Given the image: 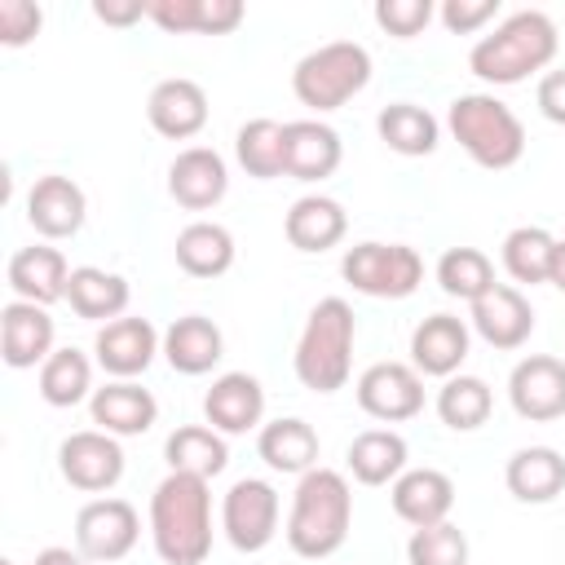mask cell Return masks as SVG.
<instances>
[{
    "instance_id": "obj_36",
    "label": "cell",
    "mask_w": 565,
    "mask_h": 565,
    "mask_svg": "<svg viewBox=\"0 0 565 565\" xmlns=\"http://www.w3.org/2000/svg\"><path fill=\"white\" fill-rule=\"evenodd\" d=\"M552 252H556V238L543 230V225H516L508 238H503V269L516 278V282H547L552 274Z\"/></svg>"
},
{
    "instance_id": "obj_17",
    "label": "cell",
    "mask_w": 565,
    "mask_h": 565,
    "mask_svg": "<svg viewBox=\"0 0 565 565\" xmlns=\"http://www.w3.org/2000/svg\"><path fill=\"white\" fill-rule=\"evenodd\" d=\"M84 216H88V203H84V190L71 177L49 172L26 194V221L40 238H71V234H79Z\"/></svg>"
},
{
    "instance_id": "obj_21",
    "label": "cell",
    "mask_w": 565,
    "mask_h": 565,
    "mask_svg": "<svg viewBox=\"0 0 565 565\" xmlns=\"http://www.w3.org/2000/svg\"><path fill=\"white\" fill-rule=\"evenodd\" d=\"M468 358V327L455 313H433L411 331V366L419 375L450 380Z\"/></svg>"
},
{
    "instance_id": "obj_24",
    "label": "cell",
    "mask_w": 565,
    "mask_h": 565,
    "mask_svg": "<svg viewBox=\"0 0 565 565\" xmlns=\"http://www.w3.org/2000/svg\"><path fill=\"white\" fill-rule=\"evenodd\" d=\"M66 282H71V265L57 247H22L9 256V287L18 300H31V305H53V300H66Z\"/></svg>"
},
{
    "instance_id": "obj_18",
    "label": "cell",
    "mask_w": 565,
    "mask_h": 565,
    "mask_svg": "<svg viewBox=\"0 0 565 565\" xmlns=\"http://www.w3.org/2000/svg\"><path fill=\"white\" fill-rule=\"evenodd\" d=\"M472 331L490 349H521L534 331V309L516 287L494 282L481 300H472Z\"/></svg>"
},
{
    "instance_id": "obj_16",
    "label": "cell",
    "mask_w": 565,
    "mask_h": 565,
    "mask_svg": "<svg viewBox=\"0 0 565 565\" xmlns=\"http://www.w3.org/2000/svg\"><path fill=\"white\" fill-rule=\"evenodd\" d=\"M146 115H150V128L168 141H185L194 132H203L207 124V93L185 79V75H172V79H159L150 88V102H146Z\"/></svg>"
},
{
    "instance_id": "obj_33",
    "label": "cell",
    "mask_w": 565,
    "mask_h": 565,
    "mask_svg": "<svg viewBox=\"0 0 565 565\" xmlns=\"http://www.w3.org/2000/svg\"><path fill=\"white\" fill-rule=\"evenodd\" d=\"M375 132L388 150L406 154V159H419V154H433L437 150V137H441V124L415 106V102H393L375 115Z\"/></svg>"
},
{
    "instance_id": "obj_38",
    "label": "cell",
    "mask_w": 565,
    "mask_h": 565,
    "mask_svg": "<svg viewBox=\"0 0 565 565\" xmlns=\"http://www.w3.org/2000/svg\"><path fill=\"white\" fill-rule=\"evenodd\" d=\"M437 282H441L446 296L472 305V300H481V296L494 287V265H490V256L477 252V247H450V252L437 260Z\"/></svg>"
},
{
    "instance_id": "obj_35",
    "label": "cell",
    "mask_w": 565,
    "mask_h": 565,
    "mask_svg": "<svg viewBox=\"0 0 565 565\" xmlns=\"http://www.w3.org/2000/svg\"><path fill=\"white\" fill-rule=\"evenodd\" d=\"M490 411H494V393H490V384L477 380V375H450V380L441 384V393H437V415H441V424L455 428V433L481 428V424L490 419Z\"/></svg>"
},
{
    "instance_id": "obj_25",
    "label": "cell",
    "mask_w": 565,
    "mask_h": 565,
    "mask_svg": "<svg viewBox=\"0 0 565 565\" xmlns=\"http://www.w3.org/2000/svg\"><path fill=\"white\" fill-rule=\"evenodd\" d=\"M163 358L181 375H207L225 358V335H221V327L212 318L185 313L163 331Z\"/></svg>"
},
{
    "instance_id": "obj_13",
    "label": "cell",
    "mask_w": 565,
    "mask_h": 565,
    "mask_svg": "<svg viewBox=\"0 0 565 565\" xmlns=\"http://www.w3.org/2000/svg\"><path fill=\"white\" fill-rule=\"evenodd\" d=\"M93 353H97V366L106 375L132 380L154 362V353H163V340L150 327V318H115V322H106L97 331Z\"/></svg>"
},
{
    "instance_id": "obj_20",
    "label": "cell",
    "mask_w": 565,
    "mask_h": 565,
    "mask_svg": "<svg viewBox=\"0 0 565 565\" xmlns=\"http://www.w3.org/2000/svg\"><path fill=\"white\" fill-rule=\"evenodd\" d=\"M388 499H393V512L406 525H415V530L441 525L450 516V508H455V481L446 472H437V468H406L393 481Z\"/></svg>"
},
{
    "instance_id": "obj_12",
    "label": "cell",
    "mask_w": 565,
    "mask_h": 565,
    "mask_svg": "<svg viewBox=\"0 0 565 565\" xmlns=\"http://www.w3.org/2000/svg\"><path fill=\"white\" fill-rule=\"evenodd\" d=\"M508 402L521 419L547 424L565 415V362L552 353H530L508 375Z\"/></svg>"
},
{
    "instance_id": "obj_47",
    "label": "cell",
    "mask_w": 565,
    "mask_h": 565,
    "mask_svg": "<svg viewBox=\"0 0 565 565\" xmlns=\"http://www.w3.org/2000/svg\"><path fill=\"white\" fill-rule=\"evenodd\" d=\"M35 565H93V561L79 556V552H71V547H44V552L35 556Z\"/></svg>"
},
{
    "instance_id": "obj_8",
    "label": "cell",
    "mask_w": 565,
    "mask_h": 565,
    "mask_svg": "<svg viewBox=\"0 0 565 565\" xmlns=\"http://www.w3.org/2000/svg\"><path fill=\"white\" fill-rule=\"evenodd\" d=\"M141 534V516L128 499H88L75 512V552L88 556L93 565H110L124 561L137 547Z\"/></svg>"
},
{
    "instance_id": "obj_28",
    "label": "cell",
    "mask_w": 565,
    "mask_h": 565,
    "mask_svg": "<svg viewBox=\"0 0 565 565\" xmlns=\"http://www.w3.org/2000/svg\"><path fill=\"white\" fill-rule=\"evenodd\" d=\"M66 300L88 322H115L128 309L132 291H128V278H119L110 269H97V265H79V269H71Z\"/></svg>"
},
{
    "instance_id": "obj_44",
    "label": "cell",
    "mask_w": 565,
    "mask_h": 565,
    "mask_svg": "<svg viewBox=\"0 0 565 565\" xmlns=\"http://www.w3.org/2000/svg\"><path fill=\"white\" fill-rule=\"evenodd\" d=\"M243 13V0H199V35H230Z\"/></svg>"
},
{
    "instance_id": "obj_29",
    "label": "cell",
    "mask_w": 565,
    "mask_h": 565,
    "mask_svg": "<svg viewBox=\"0 0 565 565\" xmlns=\"http://www.w3.org/2000/svg\"><path fill=\"white\" fill-rule=\"evenodd\" d=\"M349 472L362 486H388L406 472V437L393 428H366L349 441Z\"/></svg>"
},
{
    "instance_id": "obj_19",
    "label": "cell",
    "mask_w": 565,
    "mask_h": 565,
    "mask_svg": "<svg viewBox=\"0 0 565 565\" xmlns=\"http://www.w3.org/2000/svg\"><path fill=\"white\" fill-rule=\"evenodd\" d=\"M203 415L225 437H238V433L256 428L260 415H265V388H260V380L247 375V371L216 375L212 388H207V397H203Z\"/></svg>"
},
{
    "instance_id": "obj_4",
    "label": "cell",
    "mask_w": 565,
    "mask_h": 565,
    "mask_svg": "<svg viewBox=\"0 0 565 565\" xmlns=\"http://www.w3.org/2000/svg\"><path fill=\"white\" fill-rule=\"evenodd\" d=\"M353 335H358V322H353V309L349 300L340 296H327L309 309L305 318V331L296 340V380L313 393H335L349 384V366H353Z\"/></svg>"
},
{
    "instance_id": "obj_10",
    "label": "cell",
    "mask_w": 565,
    "mask_h": 565,
    "mask_svg": "<svg viewBox=\"0 0 565 565\" xmlns=\"http://www.w3.org/2000/svg\"><path fill=\"white\" fill-rule=\"evenodd\" d=\"M358 406L380 424H402L424 411V380L406 362H375L358 375Z\"/></svg>"
},
{
    "instance_id": "obj_37",
    "label": "cell",
    "mask_w": 565,
    "mask_h": 565,
    "mask_svg": "<svg viewBox=\"0 0 565 565\" xmlns=\"http://www.w3.org/2000/svg\"><path fill=\"white\" fill-rule=\"evenodd\" d=\"M93 388V362L79 349H53V358L40 366V397L49 406H75Z\"/></svg>"
},
{
    "instance_id": "obj_6",
    "label": "cell",
    "mask_w": 565,
    "mask_h": 565,
    "mask_svg": "<svg viewBox=\"0 0 565 565\" xmlns=\"http://www.w3.org/2000/svg\"><path fill=\"white\" fill-rule=\"evenodd\" d=\"M371 84V53L353 40H331L313 53H305L291 71V93L300 106L327 115L340 110L349 97H358Z\"/></svg>"
},
{
    "instance_id": "obj_23",
    "label": "cell",
    "mask_w": 565,
    "mask_h": 565,
    "mask_svg": "<svg viewBox=\"0 0 565 565\" xmlns=\"http://www.w3.org/2000/svg\"><path fill=\"white\" fill-rule=\"evenodd\" d=\"M93 424L110 437H141L154 419H159V402L150 388L132 384V380H115L106 388H93Z\"/></svg>"
},
{
    "instance_id": "obj_48",
    "label": "cell",
    "mask_w": 565,
    "mask_h": 565,
    "mask_svg": "<svg viewBox=\"0 0 565 565\" xmlns=\"http://www.w3.org/2000/svg\"><path fill=\"white\" fill-rule=\"evenodd\" d=\"M547 282L565 291V238H561V243H556V252H552V274H547Z\"/></svg>"
},
{
    "instance_id": "obj_34",
    "label": "cell",
    "mask_w": 565,
    "mask_h": 565,
    "mask_svg": "<svg viewBox=\"0 0 565 565\" xmlns=\"http://www.w3.org/2000/svg\"><path fill=\"white\" fill-rule=\"evenodd\" d=\"M234 154L243 163L247 177L256 181H274L287 172V141H282V124L278 119H247L234 137Z\"/></svg>"
},
{
    "instance_id": "obj_49",
    "label": "cell",
    "mask_w": 565,
    "mask_h": 565,
    "mask_svg": "<svg viewBox=\"0 0 565 565\" xmlns=\"http://www.w3.org/2000/svg\"><path fill=\"white\" fill-rule=\"evenodd\" d=\"M0 565H13V561H0Z\"/></svg>"
},
{
    "instance_id": "obj_15",
    "label": "cell",
    "mask_w": 565,
    "mask_h": 565,
    "mask_svg": "<svg viewBox=\"0 0 565 565\" xmlns=\"http://www.w3.org/2000/svg\"><path fill=\"white\" fill-rule=\"evenodd\" d=\"M225 190H230V168L212 146H190L168 168V194L190 212L216 207L225 199Z\"/></svg>"
},
{
    "instance_id": "obj_45",
    "label": "cell",
    "mask_w": 565,
    "mask_h": 565,
    "mask_svg": "<svg viewBox=\"0 0 565 565\" xmlns=\"http://www.w3.org/2000/svg\"><path fill=\"white\" fill-rule=\"evenodd\" d=\"M534 102H539L543 119H552V124H561V128H565V71H547V75L539 79Z\"/></svg>"
},
{
    "instance_id": "obj_42",
    "label": "cell",
    "mask_w": 565,
    "mask_h": 565,
    "mask_svg": "<svg viewBox=\"0 0 565 565\" xmlns=\"http://www.w3.org/2000/svg\"><path fill=\"white\" fill-rule=\"evenodd\" d=\"M146 18L168 35H190V31L199 35V0H150Z\"/></svg>"
},
{
    "instance_id": "obj_5",
    "label": "cell",
    "mask_w": 565,
    "mask_h": 565,
    "mask_svg": "<svg viewBox=\"0 0 565 565\" xmlns=\"http://www.w3.org/2000/svg\"><path fill=\"white\" fill-rule=\"evenodd\" d=\"M450 137L472 154L481 168H512L525 154V128L512 106H503L494 93H463L450 102Z\"/></svg>"
},
{
    "instance_id": "obj_22",
    "label": "cell",
    "mask_w": 565,
    "mask_h": 565,
    "mask_svg": "<svg viewBox=\"0 0 565 565\" xmlns=\"http://www.w3.org/2000/svg\"><path fill=\"white\" fill-rule=\"evenodd\" d=\"M282 141H287V177H296V181H322L344 159L340 132L331 124H322V119L282 124Z\"/></svg>"
},
{
    "instance_id": "obj_31",
    "label": "cell",
    "mask_w": 565,
    "mask_h": 565,
    "mask_svg": "<svg viewBox=\"0 0 565 565\" xmlns=\"http://www.w3.org/2000/svg\"><path fill=\"white\" fill-rule=\"evenodd\" d=\"M256 450H260V459H265L274 472L305 477L309 468H318V433H313L305 419H296V415L265 424L260 437H256Z\"/></svg>"
},
{
    "instance_id": "obj_26",
    "label": "cell",
    "mask_w": 565,
    "mask_h": 565,
    "mask_svg": "<svg viewBox=\"0 0 565 565\" xmlns=\"http://www.w3.org/2000/svg\"><path fill=\"white\" fill-rule=\"evenodd\" d=\"M503 481L521 503H552L565 490V455L552 446H521L508 459Z\"/></svg>"
},
{
    "instance_id": "obj_46",
    "label": "cell",
    "mask_w": 565,
    "mask_h": 565,
    "mask_svg": "<svg viewBox=\"0 0 565 565\" xmlns=\"http://www.w3.org/2000/svg\"><path fill=\"white\" fill-rule=\"evenodd\" d=\"M146 4H150V0H97L93 13H97L106 26H132V22L146 18Z\"/></svg>"
},
{
    "instance_id": "obj_9",
    "label": "cell",
    "mask_w": 565,
    "mask_h": 565,
    "mask_svg": "<svg viewBox=\"0 0 565 565\" xmlns=\"http://www.w3.org/2000/svg\"><path fill=\"white\" fill-rule=\"evenodd\" d=\"M221 530L238 552H265L278 534V490L260 477H243L225 490Z\"/></svg>"
},
{
    "instance_id": "obj_30",
    "label": "cell",
    "mask_w": 565,
    "mask_h": 565,
    "mask_svg": "<svg viewBox=\"0 0 565 565\" xmlns=\"http://www.w3.org/2000/svg\"><path fill=\"white\" fill-rule=\"evenodd\" d=\"M172 252H177V265L190 278H221L234 265V234L216 221H190L177 234Z\"/></svg>"
},
{
    "instance_id": "obj_7",
    "label": "cell",
    "mask_w": 565,
    "mask_h": 565,
    "mask_svg": "<svg viewBox=\"0 0 565 565\" xmlns=\"http://www.w3.org/2000/svg\"><path fill=\"white\" fill-rule=\"evenodd\" d=\"M340 274L353 291L375 300H406L424 282V260L406 243H358L344 252Z\"/></svg>"
},
{
    "instance_id": "obj_27",
    "label": "cell",
    "mask_w": 565,
    "mask_h": 565,
    "mask_svg": "<svg viewBox=\"0 0 565 565\" xmlns=\"http://www.w3.org/2000/svg\"><path fill=\"white\" fill-rule=\"evenodd\" d=\"M282 230H287V243H291L296 252H327V247H335V243L344 238L349 216H344V207H340L335 199H327V194H305V199L291 203Z\"/></svg>"
},
{
    "instance_id": "obj_14",
    "label": "cell",
    "mask_w": 565,
    "mask_h": 565,
    "mask_svg": "<svg viewBox=\"0 0 565 565\" xmlns=\"http://www.w3.org/2000/svg\"><path fill=\"white\" fill-rule=\"evenodd\" d=\"M53 318L44 305H31V300H9L0 309V353L13 371H26V366H44L53 358Z\"/></svg>"
},
{
    "instance_id": "obj_43",
    "label": "cell",
    "mask_w": 565,
    "mask_h": 565,
    "mask_svg": "<svg viewBox=\"0 0 565 565\" xmlns=\"http://www.w3.org/2000/svg\"><path fill=\"white\" fill-rule=\"evenodd\" d=\"M499 13V0H446L441 4V22L455 35H472L477 26H486Z\"/></svg>"
},
{
    "instance_id": "obj_39",
    "label": "cell",
    "mask_w": 565,
    "mask_h": 565,
    "mask_svg": "<svg viewBox=\"0 0 565 565\" xmlns=\"http://www.w3.org/2000/svg\"><path fill=\"white\" fill-rule=\"evenodd\" d=\"M406 561H411V565H468V539H463V530L450 525V521L424 525V530L411 534Z\"/></svg>"
},
{
    "instance_id": "obj_32",
    "label": "cell",
    "mask_w": 565,
    "mask_h": 565,
    "mask_svg": "<svg viewBox=\"0 0 565 565\" xmlns=\"http://www.w3.org/2000/svg\"><path fill=\"white\" fill-rule=\"evenodd\" d=\"M163 459L172 472H190V477H216L230 463V446L225 433L207 428V424H185L163 441Z\"/></svg>"
},
{
    "instance_id": "obj_41",
    "label": "cell",
    "mask_w": 565,
    "mask_h": 565,
    "mask_svg": "<svg viewBox=\"0 0 565 565\" xmlns=\"http://www.w3.org/2000/svg\"><path fill=\"white\" fill-rule=\"evenodd\" d=\"M40 22H44L40 4H31V0H0V44L4 49L31 44L40 35Z\"/></svg>"
},
{
    "instance_id": "obj_2",
    "label": "cell",
    "mask_w": 565,
    "mask_h": 565,
    "mask_svg": "<svg viewBox=\"0 0 565 565\" xmlns=\"http://www.w3.org/2000/svg\"><path fill=\"white\" fill-rule=\"evenodd\" d=\"M353 521V490L335 468H309L291 494L287 543L305 561H322L344 547Z\"/></svg>"
},
{
    "instance_id": "obj_11",
    "label": "cell",
    "mask_w": 565,
    "mask_h": 565,
    "mask_svg": "<svg viewBox=\"0 0 565 565\" xmlns=\"http://www.w3.org/2000/svg\"><path fill=\"white\" fill-rule=\"evenodd\" d=\"M57 468L75 490L102 494L124 477V446L102 428H84L57 446Z\"/></svg>"
},
{
    "instance_id": "obj_1",
    "label": "cell",
    "mask_w": 565,
    "mask_h": 565,
    "mask_svg": "<svg viewBox=\"0 0 565 565\" xmlns=\"http://www.w3.org/2000/svg\"><path fill=\"white\" fill-rule=\"evenodd\" d=\"M150 539L163 565H203L212 552V494L203 477L168 472L150 494Z\"/></svg>"
},
{
    "instance_id": "obj_3",
    "label": "cell",
    "mask_w": 565,
    "mask_h": 565,
    "mask_svg": "<svg viewBox=\"0 0 565 565\" xmlns=\"http://www.w3.org/2000/svg\"><path fill=\"white\" fill-rule=\"evenodd\" d=\"M556 44H561L556 22L539 9H521L472 44L468 71L486 84H521L525 75L543 71L556 57Z\"/></svg>"
},
{
    "instance_id": "obj_40",
    "label": "cell",
    "mask_w": 565,
    "mask_h": 565,
    "mask_svg": "<svg viewBox=\"0 0 565 565\" xmlns=\"http://www.w3.org/2000/svg\"><path fill=\"white\" fill-rule=\"evenodd\" d=\"M375 22L388 35L411 40V35H419L433 22V0H380L375 4Z\"/></svg>"
}]
</instances>
